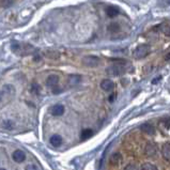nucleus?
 <instances>
[{
	"label": "nucleus",
	"instance_id": "nucleus-10",
	"mask_svg": "<svg viewBox=\"0 0 170 170\" xmlns=\"http://www.w3.org/2000/svg\"><path fill=\"white\" fill-rule=\"evenodd\" d=\"M162 155L164 159L170 163V143H165L162 149Z\"/></svg>",
	"mask_w": 170,
	"mask_h": 170
},
{
	"label": "nucleus",
	"instance_id": "nucleus-19",
	"mask_svg": "<svg viewBox=\"0 0 170 170\" xmlns=\"http://www.w3.org/2000/svg\"><path fill=\"white\" fill-rule=\"evenodd\" d=\"M141 170H157V167L151 163H145L141 165Z\"/></svg>",
	"mask_w": 170,
	"mask_h": 170
},
{
	"label": "nucleus",
	"instance_id": "nucleus-31",
	"mask_svg": "<svg viewBox=\"0 0 170 170\" xmlns=\"http://www.w3.org/2000/svg\"><path fill=\"white\" fill-rule=\"evenodd\" d=\"M0 170H7V169H3V168H1V169H0Z\"/></svg>",
	"mask_w": 170,
	"mask_h": 170
},
{
	"label": "nucleus",
	"instance_id": "nucleus-14",
	"mask_svg": "<svg viewBox=\"0 0 170 170\" xmlns=\"http://www.w3.org/2000/svg\"><path fill=\"white\" fill-rule=\"evenodd\" d=\"M122 162V155L120 154L119 152L113 153V155L110 156V164L111 165H118Z\"/></svg>",
	"mask_w": 170,
	"mask_h": 170
},
{
	"label": "nucleus",
	"instance_id": "nucleus-2",
	"mask_svg": "<svg viewBox=\"0 0 170 170\" xmlns=\"http://www.w3.org/2000/svg\"><path fill=\"white\" fill-rule=\"evenodd\" d=\"M149 53H150L149 46L141 44V45H138L134 49V52H133V57L136 58V59H141V58H145L147 55H149Z\"/></svg>",
	"mask_w": 170,
	"mask_h": 170
},
{
	"label": "nucleus",
	"instance_id": "nucleus-18",
	"mask_svg": "<svg viewBox=\"0 0 170 170\" xmlns=\"http://www.w3.org/2000/svg\"><path fill=\"white\" fill-rule=\"evenodd\" d=\"M92 135H93V131L90 130V128H87V130H84L81 132L80 137H81V139H87V138L91 137Z\"/></svg>",
	"mask_w": 170,
	"mask_h": 170
},
{
	"label": "nucleus",
	"instance_id": "nucleus-22",
	"mask_svg": "<svg viewBox=\"0 0 170 170\" xmlns=\"http://www.w3.org/2000/svg\"><path fill=\"white\" fill-rule=\"evenodd\" d=\"M124 170H139V168H138L135 164H128V165H126L125 166Z\"/></svg>",
	"mask_w": 170,
	"mask_h": 170
},
{
	"label": "nucleus",
	"instance_id": "nucleus-1",
	"mask_svg": "<svg viewBox=\"0 0 170 170\" xmlns=\"http://www.w3.org/2000/svg\"><path fill=\"white\" fill-rule=\"evenodd\" d=\"M12 48V52L16 55H21V56H24V55H29L31 54L32 52V47L29 46L27 44H23V43H13L11 46Z\"/></svg>",
	"mask_w": 170,
	"mask_h": 170
},
{
	"label": "nucleus",
	"instance_id": "nucleus-24",
	"mask_svg": "<svg viewBox=\"0 0 170 170\" xmlns=\"http://www.w3.org/2000/svg\"><path fill=\"white\" fill-rule=\"evenodd\" d=\"M163 32H164L167 36H170V26H167V27H165L163 29Z\"/></svg>",
	"mask_w": 170,
	"mask_h": 170
},
{
	"label": "nucleus",
	"instance_id": "nucleus-17",
	"mask_svg": "<svg viewBox=\"0 0 170 170\" xmlns=\"http://www.w3.org/2000/svg\"><path fill=\"white\" fill-rule=\"evenodd\" d=\"M108 31L109 32H113V33H116V32H119L120 31V25L118 23H113L108 26Z\"/></svg>",
	"mask_w": 170,
	"mask_h": 170
},
{
	"label": "nucleus",
	"instance_id": "nucleus-23",
	"mask_svg": "<svg viewBox=\"0 0 170 170\" xmlns=\"http://www.w3.org/2000/svg\"><path fill=\"white\" fill-rule=\"evenodd\" d=\"M31 90H32L33 93L39 94V92H40V86H39L38 84H33L32 87H31Z\"/></svg>",
	"mask_w": 170,
	"mask_h": 170
},
{
	"label": "nucleus",
	"instance_id": "nucleus-4",
	"mask_svg": "<svg viewBox=\"0 0 170 170\" xmlns=\"http://www.w3.org/2000/svg\"><path fill=\"white\" fill-rule=\"evenodd\" d=\"M106 73L111 76H120L125 73V67L121 64H113L106 69Z\"/></svg>",
	"mask_w": 170,
	"mask_h": 170
},
{
	"label": "nucleus",
	"instance_id": "nucleus-16",
	"mask_svg": "<svg viewBox=\"0 0 170 170\" xmlns=\"http://www.w3.org/2000/svg\"><path fill=\"white\" fill-rule=\"evenodd\" d=\"M145 154H148L149 156L156 155V148L152 145H148L147 147H145Z\"/></svg>",
	"mask_w": 170,
	"mask_h": 170
},
{
	"label": "nucleus",
	"instance_id": "nucleus-27",
	"mask_svg": "<svg viewBox=\"0 0 170 170\" xmlns=\"http://www.w3.org/2000/svg\"><path fill=\"white\" fill-rule=\"evenodd\" d=\"M115 99H116V95H115V94H113V95H110V96H109V101H110V102H113V101H115Z\"/></svg>",
	"mask_w": 170,
	"mask_h": 170
},
{
	"label": "nucleus",
	"instance_id": "nucleus-13",
	"mask_svg": "<svg viewBox=\"0 0 170 170\" xmlns=\"http://www.w3.org/2000/svg\"><path fill=\"white\" fill-rule=\"evenodd\" d=\"M119 13H120V11H119V9L117 7L110 6L106 8V14H107L109 17H116Z\"/></svg>",
	"mask_w": 170,
	"mask_h": 170
},
{
	"label": "nucleus",
	"instance_id": "nucleus-7",
	"mask_svg": "<svg viewBox=\"0 0 170 170\" xmlns=\"http://www.w3.org/2000/svg\"><path fill=\"white\" fill-rule=\"evenodd\" d=\"M50 113H52V115L55 117L62 116L63 113H64V106L61 105V104H57V105L53 106L52 109H50Z\"/></svg>",
	"mask_w": 170,
	"mask_h": 170
},
{
	"label": "nucleus",
	"instance_id": "nucleus-11",
	"mask_svg": "<svg viewBox=\"0 0 170 170\" xmlns=\"http://www.w3.org/2000/svg\"><path fill=\"white\" fill-rule=\"evenodd\" d=\"M49 141H50V145H54V147H59V145H61V143H62V137L58 134H55L50 137Z\"/></svg>",
	"mask_w": 170,
	"mask_h": 170
},
{
	"label": "nucleus",
	"instance_id": "nucleus-6",
	"mask_svg": "<svg viewBox=\"0 0 170 170\" xmlns=\"http://www.w3.org/2000/svg\"><path fill=\"white\" fill-rule=\"evenodd\" d=\"M58 84H59V76L57 75H50L46 79V86L50 88H56Z\"/></svg>",
	"mask_w": 170,
	"mask_h": 170
},
{
	"label": "nucleus",
	"instance_id": "nucleus-5",
	"mask_svg": "<svg viewBox=\"0 0 170 170\" xmlns=\"http://www.w3.org/2000/svg\"><path fill=\"white\" fill-rule=\"evenodd\" d=\"M81 80V77H80V75H78V74H72V75H70L69 77H67V86L69 87H75V86H77V85L80 82Z\"/></svg>",
	"mask_w": 170,
	"mask_h": 170
},
{
	"label": "nucleus",
	"instance_id": "nucleus-28",
	"mask_svg": "<svg viewBox=\"0 0 170 170\" xmlns=\"http://www.w3.org/2000/svg\"><path fill=\"white\" fill-rule=\"evenodd\" d=\"M165 60H166V61H169V60H170V53L166 55V57H165Z\"/></svg>",
	"mask_w": 170,
	"mask_h": 170
},
{
	"label": "nucleus",
	"instance_id": "nucleus-9",
	"mask_svg": "<svg viewBox=\"0 0 170 170\" xmlns=\"http://www.w3.org/2000/svg\"><path fill=\"white\" fill-rule=\"evenodd\" d=\"M113 87H115V85H113V82L110 80V79H104V80H102L101 82V88L104 90V91H111V90L113 89Z\"/></svg>",
	"mask_w": 170,
	"mask_h": 170
},
{
	"label": "nucleus",
	"instance_id": "nucleus-29",
	"mask_svg": "<svg viewBox=\"0 0 170 170\" xmlns=\"http://www.w3.org/2000/svg\"><path fill=\"white\" fill-rule=\"evenodd\" d=\"M165 1V3L166 4H170V0H164Z\"/></svg>",
	"mask_w": 170,
	"mask_h": 170
},
{
	"label": "nucleus",
	"instance_id": "nucleus-30",
	"mask_svg": "<svg viewBox=\"0 0 170 170\" xmlns=\"http://www.w3.org/2000/svg\"><path fill=\"white\" fill-rule=\"evenodd\" d=\"M0 102H1V93H0Z\"/></svg>",
	"mask_w": 170,
	"mask_h": 170
},
{
	"label": "nucleus",
	"instance_id": "nucleus-15",
	"mask_svg": "<svg viewBox=\"0 0 170 170\" xmlns=\"http://www.w3.org/2000/svg\"><path fill=\"white\" fill-rule=\"evenodd\" d=\"M45 56L47 58H50V59H58L60 57V54L56 50H46Z\"/></svg>",
	"mask_w": 170,
	"mask_h": 170
},
{
	"label": "nucleus",
	"instance_id": "nucleus-25",
	"mask_svg": "<svg viewBox=\"0 0 170 170\" xmlns=\"http://www.w3.org/2000/svg\"><path fill=\"white\" fill-rule=\"evenodd\" d=\"M25 170H39V169H38V167H36L35 165L30 164V165H28V166L26 167Z\"/></svg>",
	"mask_w": 170,
	"mask_h": 170
},
{
	"label": "nucleus",
	"instance_id": "nucleus-21",
	"mask_svg": "<svg viewBox=\"0 0 170 170\" xmlns=\"http://www.w3.org/2000/svg\"><path fill=\"white\" fill-rule=\"evenodd\" d=\"M14 1H15V0H2L1 4L3 7H11L12 4L14 3Z\"/></svg>",
	"mask_w": 170,
	"mask_h": 170
},
{
	"label": "nucleus",
	"instance_id": "nucleus-12",
	"mask_svg": "<svg viewBox=\"0 0 170 170\" xmlns=\"http://www.w3.org/2000/svg\"><path fill=\"white\" fill-rule=\"evenodd\" d=\"M140 130L148 135H153L155 133V128L153 127L151 124H149V123H145V124H142L141 126H140Z\"/></svg>",
	"mask_w": 170,
	"mask_h": 170
},
{
	"label": "nucleus",
	"instance_id": "nucleus-8",
	"mask_svg": "<svg viewBox=\"0 0 170 170\" xmlns=\"http://www.w3.org/2000/svg\"><path fill=\"white\" fill-rule=\"evenodd\" d=\"M12 157L16 163H23L26 159V154L24 153L21 150H16V151L13 152L12 154Z\"/></svg>",
	"mask_w": 170,
	"mask_h": 170
},
{
	"label": "nucleus",
	"instance_id": "nucleus-26",
	"mask_svg": "<svg viewBox=\"0 0 170 170\" xmlns=\"http://www.w3.org/2000/svg\"><path fill=\"white\" fill-rule=\"evenodd\" d=\"M161 79H162V77H161V76H159V77H157V78H154V79H153V80H152V84H153V85L157 84V82H159V80H161Z\"/></svg>",
	"mask_w": 170,
	"mask_h": 170
},
{
	"label": "nucleus",
	"instance_id": "nucleus-3",
	"mask_svg": "<svg viewBox=\"0 0 170 170\" xmlns=\"http://www.w3.org/2000/svg\"><path fill=\"white\" fill-rule=\"evenodd\" d=\"M81 63L85 65V67H98L99 63V58L98 57V56H94V55L85 56L81 60Z\"/></svg>",
	"mask_w": 170,
	"mask_h": 170
},
{
	"label": "nucleus",
	"instance_id": "nucleus-20",
	"mask_svg": "<svg viewBox=\"0 0 170 170\" xmlns=\"http://www.w3.org/2000/svg\"><path fill=\"white\" fill-rule=\"evenodd\" d=\"M3 127L7 128V130H13L14 128V123L12 122L11 120H7L3 122Z\"/></svg>",
	"mask_w": 170,
	"mask_h": 170
}]
</instances>
